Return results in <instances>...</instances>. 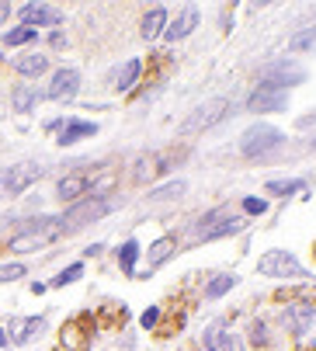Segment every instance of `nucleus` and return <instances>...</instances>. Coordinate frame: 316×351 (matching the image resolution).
<instances>
[{
  "instance_id": "28",
  "label": "nucleus",
  "mask_w": 316,
  "mask_h": 351,
  "mask_svg": "<svg viewBox=\"0 0 316 351\" xmlns=\"http://www.w3.org/2000/svg\"><path fill=\"white\" fill-rule=\"evenodd\" d=\"M309 45H316V28H306V32H299V35L289 38L292 53H302V49H309Z\"/></svg>"
},
{
  "instance_id": "3",
  "label": "nucleus",
  "mask_w": 316,
  "mask_h": 351,
  "mask_svg": "<svg viewBox=\"0 0 316 351\" xmlns=\"http://www.w3.org/2000/svg\"><path fill=\"white\" fill-rule=\"evenodd\" d=\"M240 226H243V219H240V216H233L230 209H216V213H208V216H202V219L195 223L191 240H216V237H230V233H236Z\"/></svg>"
},
{
  "instance_id": "14",
  "label": "nucleus",
  "mask_w": 316,
  "mask_h": 351,
  "mask_svg": "<svg viewBox=\"0 0 316 351\" xmlns=\"http://www.w3.org/2000/svg\"><path fill=\"white\" fill-rule=\"evenodd\" d=\"M195 25H198V8H195V4H188V8H184V11H181V14L164 28V38H167V42H181V38H188V35H191V28H195Z\"/></svg>"
},
{
  "instance_id": "9",
  "label": "nucleus",
  "mask_w": 316,
  "mask_h": 351,
  "mask_svg": "<svg viewBox=\"0 0 316 351\" xmlns=\"http://www.w3.org/2000/svg\"><path fill=\"white\" fill-rule=\"evenodd\" d=\"M45 174V167H38V164H18V167H11L8 174H4V191L8 195H21L28 184H35L38 178Z\"/></svg>"
},
{
  "instance_id": "24",
  "label": "nucleus",
  "mask_w": 316,
  "mask_h": 351,
  "mask_svg": "<svg viewBox=\"0 0 316 351\" xmlns=\"http://www.w3.org/2000/svg\"><path fill=\"white\" fill-rule=\"evenodd\" d=\"M11 101H14V112H32V105L38 101V90H32V87H18Z\"/></svg>"
},
{
  "instance_id": "10",
  "label": "nucleus",
  "mask_w": 316,
  "mask_h": 351,
  "mask_svg": "<svg viewBox=\"0 0 316 351\" xmlns=\"http://www.w3.org/2000/svg\"><path fill=\"white\" fill-rule=\"evenodd\" d=\"M285 105H289V94L268 84H260L250 94V112H285Z\"/></svg>"
},
{
  "instance_id": "5",
  "label": "nucleus",
  "mask_w": 316,
  "mask_h": 351,
  "mask_svg": "<svg viewBox=\"0 0 316 351\" xmlns=\"http://www.w3.org/2000/svg\"><path fill=\"white\" fill-rule=\"evenodd\" d=\"M112 213V202L108 198H101V195H90L87 202H80V206H73L60 223H63V233H73V230H80V226H87V223H94V219H101V216H108Z\"/></svg>"
},
{
  "instance_id": "25",
  "label": "nucleus",
  "mask_w": 316,
  "mask_h": 351,
  "mask_svg": "<svg viewBox=\"0 0 316 351\" xmlns=\"http://www.w3.org/2000/svg\"><path fill=\"white\" fill-rule=\"evenodd\" d=\"M139 70H143V63H139V60H129V63L122 66V73H119V84H115V87H119V90H129V87L136 84Z\"/></svg>"
},
{
  "instance_id": "2",
  "label": "nucleus",
  "mask_w": 316,
  "mask_h": 351,
  "mask_svg": "<svg viewBox=\"0 0 316 351\" xmlns=\"http://www.w3.org/2000/svg\"><path fill=\"white\" fill-rule=\"evenodd\" d=\"M282 143H285V136L275 125H250L243 132V139H240V154L257 160V157H268L271 149H278Z\"/></svg>"
},
{
  "instance_id": "19",
  "label": "nucleus",
  "mask_w": 316,
  "mask_h": 351,
  "mask_svg": "<svg viewBox=\"0 0 316 351\" xmlns=\"http://www.w3.org/2000/svg\"><path fill=\"white\" fill-rule=\"evenodd\" d=\"M94 132H97L94 122H66V125L60 129V143L70 146V143H77V139H84V136H94Z\"/></svg>"
},
{
  "instance_id": "22",
  "label": "nucleus",
  "mask_w": 316,
  "mask_h": 351,
  "mask_svg": "<svg viewBox=\"0 0 316 351\" xmlns=\"http://www.w3.org/2000/svg\"><path fill=\"white\" fill-rule=\"evenodd\" d=\"M136 258H139V243H136V240H125V243L119 247V265H122L125 275L136 271Z\"/></svg>"
},
{
  "instance_id": "29",
  "label": "nucleus",
  "mask_w": 316,
  "mask_h": 351,
  "mask_svg": "<svg viewBox=\"0 0 316 351\" xmlns=\"http://www.w3.org/2000/svg\"><path fill=\"white\" fill-rule=\"evenodd\" d=\"M268 191L271 195H292V191H302V181H268Z\"/></svg>"
},
{
  "instance_id": "7",
  "label": "nucleus",
  "mask_w": 316,
  "mask_h": 351,
  "mask_svg": "<svg viewBox=\"0 0 316 351\" xmlns=\"http://www.w3.org/2000/svg\"><path fill=\"white\" fill-rule=\"evenodd\" d=\"M306 80V70L292 60H278V63H268L265 70H260V84H268V87H292V84H302Z\"/></svg>"
},
{
  "instance_id": "20",
  "label": "nucleus",
  "mask_w": 316,
  "mask_h": 351,
  "mask_svg": "<svg viewBox=\"0 0 316 351\" xmlns=\"http://www.w3.org/2000/svg\"><path fill=\"white\" fill-rule=\"evenodd\" d=\"M14 70L25 73V77H38V73L49 70V60L38 56V53H32V56H18V60H14Z\"/></svg>"
},
{
  "instance_id": "12",
  "label": "nucleus",
  "mask_w": 316,
  "mask_h": 351,
  "mask_svg": "<svg viewBox=\"0 0 316 351\" xmlns=\"http://www.w3.org/2000/svg\"><path fill=\"white\" fill-rule=\"evenodd\" d=\"M94 174L97 171H80V174H66V178H60V184H56V195L63 198H80L84 191H90V184H94Z\"/></svg>"
},
{
  "instance_id": "33",
  "label": "nucleus",
  "mask_w": 316,
  "mask_h": 351,
  "mask_svg": "<svg viewBox=\"0 0 316 351\" xmlns=\"http://www.w3.org/2000/svg\"><path fill=\"white\" fill-rule=\"evenodd\" d=\"M156 320H160V310H156V306H149V310H146V313H143V317H139V324H143V327H146V330H149V327H153V324H156Z\"/></svg>"
},
{
  "instance_id": "36",
  "label": "nucleus",
  "mask_w": 316,
  "mask_h": 351,
  "mask_svg": "<svg viewBox=\"0 0 316 351\" xmlns=\"http://www.w3.org/2000/svg\"><path fill=\"white\" fill-rule=\"evenodd\" d=\"M0 344H8V337H4V330H0Z\"/></svg>"
},
{
  "instance_id": "15",
  "label": "nucleus",
  "mask_w": 316,
  "mask_h": 351,
  "mask_svg": "<svg viewBox=\"0 0 316 351\" xmlns=\"http://www.w3.org/2000/svg\"><path fill=\"white\" fill-rule=\"evenodd\" d=\"M77 90H80V73L77 70H60L56 77H52V84H49V97H56V101L73 97Z\"/></svg>"
},
{
  "instance_id": "32",
  "label": "nucleus",
  "mask_w": 316,
  "mask_h": 351,
  "mask_svg": "<svg viewBox=\"0 0 316 351\" xmlns=\"http://www.w3.org/2000/svg\"><path fill=\"white\" fill-rule=\"evenodd\" d=\"M265 209H268V206L260 202V198H247V202H243V213H250V216H260Z\"/></svg>"
},
{
  "instance_id": "30",
  "label": "nucleus",
  "mask_w": 316,
  "mask_h": 351,
  "mask_svg": "<svg viewBox=\"0 0 316 351\" xmlns=\"http://www.w3.org/2000/svg\"><path fill=\"white\" fill-rule=\"evenodd\" d=\"M84 275V265H70V268H63L60 275H56V282H52V285H70V282H77Z\"/></svg>"
},
{
  "instance_id": "31",
  "label": "nucleus",
  "mask_w": 316,
  "mask_h": 351,
  "mask_svg": "<svg viewBox=\"0 0 316 351\" xmlns=\"http://www.w3.org/2000/svg\"><path fill=\"white\" fill-rule=\"evenodd\" d=\"M21 275H25V265H4V268H0V282H14Z\"/></svg>"
},
{
  "instance_id": "13",
  "label": "nucleus",
  "mask_w": 316,
  "mask_h": 351,
  "mask_svg": "<svg viewBox=\"0 0 316 351\" xmlns=\"http://www.w3.org/2000/svg\"><path fill=\"white\" fill-rule=\"evenodd\" d=\"M174 160V154H146V157H139L136 160V171H132V181H149L153 174H160V171H167V164Z\"/></svg>"
},
{
  "instance_id": "21",
  "label": "nucleus",
  "mask_w": 316,
  "mask_h": 351,
  "mask_svg": "<svg viewBox=\"0 0 316 351\" xmlns=\"http://www.w3.org/2000/svg\"><path fill=\"white\" fill-rule=\"evenodd\" d=\"M174 247H178V243H174L171 237H164V240H156V243H153V247L146 250V258H149V268H156V265H164V261H167V258L174 254Z\"/></svg>"
},
{
  "instance_id": "18",
  "label": "nucleus",
  "mask_w": 316,
  "mask_h": 351,
  "mask_svg": "<svg viewBox=\"0 0 316 351\" xmlns=\"http://www.w3.org/2000/svg\"><path fill=\"white\" fill-rule=\"evenodd\" d=\"M164 25H167V11H164V8H153V11L143 18V25H139V35L149 42V38H156V35H164Z\"/></svg>"
},
{
  "instance_id": "17",
  "label": "nucleus",
  "mask_w": 316,
  "mask_h": 351,
  "mask_svg": "<svg viewBox=\"0 0 316 351\" xmlns=\"http://www.w3.org/2000/svg\"><path fill=\"white\" fill-rule=\"evenodd\" d=\"M42 327H45L42 317H28V320H18V317H14V320H11V341H14V344H25V341H32Z\"/></svg>"
},
{
  "instance_id": "8",
  "label": "nucleus",
  "mask_w": 316,
  "mask_h": 351,
  "mask_svg": "<svg viewBox=\"0 0 316 351\" xmlns=\"http://www.w3.org/2000/svg\"><path fill=\"white\" fill-rule=\"evenodd\" d=\"M285 327H289L299 341L313 337V334H316V306H313V303H295V306H289V310H285Z\"/></svg>"
},
{
  "instance_id": "16",
  "label": "nucleus",
  "mask_w": 316,
  "mask_h": 351,
  "mask_svg": "<svg viewBox=\"0 0 316 351\" xmlns=\"http://www.w3.org/2000/svg\"><path fill=\"white\" fill-rule=\"evenodd\" d=\"M205 351H240V344H236V337L226 330V327H208L205 330Z\"/></svg>"
},
{
  "instance_id": "1",
  "label": "nucleus",
  "mask_w": 316,
  "mask_h": 351,
  "mask_svg": "<svg viewBox=\"0 0 316 351\" xmlns=\"http://www.w3.org/2000/svg\"><path fill=\"white\" fill-rule=\"evenodd\" d=\"M63 233V223L56 219V216H42V219H35V226H28L21 237H11V250L14 254H28V250H38V247H45L49 240H56Z\"/></svg>"
},
{
  "instance_id": "4",
  "label": "nucleus",
  "mask_w": 316,
  "mask_h": 351,
  "mask_svg": "<svg viewBox=\"0 0 316 351\" xmlns=\"http://www.w3.org/2000/svg\"><path fill=\"white\" fill-rule=\"evenodd\" d=\"M226 115H230V101H226V97H212V101L198 105V108L184 119L181 136H191V132H202V129H212V125L223 122Z\"/></svg>"
},
{
  "instance_id": "37",
  "label": "nucleus",
  "mask_w": 316,
  "mask_h": 351,
  "mask_svg": "<svg viewBox=\"0 0 316 351\" xmlns=\"http://www.w3.org/2000/svg\"><path fill=\"white\" fill-rule=\"evenodd\" d=\"M313 254H316V250H313Z\"/></svg>"
},
{
  "instance_id": "23",
  "label": "nucleus",
  "mask_w": 316,
  "mask_h": 351,
  "mask_svg": "<svg viewBox=\"0 0 316 351\" xmlns=\"http://www.w3.org/2000/svg\"><path fill=\"white\" fill-rule=\"evenodd\" d=\"M233 285H236V275H216L212 282H208L205 295H208V299H219V295H223V292H230Z\"/></svg>"
},
{
  "instance_id": "27",
  "label": "nucleus",
  "mask_w": 316,
  "mask_h": 351,
  "mask_svg": "<svg viewBox=\"0 0 316 351\" xmlns=\"http://www.w3.org/2000/svg\"><path fill=\"white\" fill-rule=\"evenodd\" d=\"M35 38V28H8L4 32V45H28Z\"/></svg>"
},
{
  "instance_id": "26",
  "label": "nucleus",
  "mask_w": 316,
  "mask_h": 351,
  "mask_svg": "<svg viewBox=\"0 0 316 351\" xmlns=\"http://www.w3.org/2000/svg\"><path fill=\"white\" fill-rule=\"evenodd\" d=\"M184 181H171V184H164V188H153L149 191V198H156V202H164V198H178V195H184Z\"/></svg>"
},
{
  "instance_id": "11",
  "label": "nucleus",
  "mask_w": 316,
  "mask_h": 351,
  "mask_svg": "<svg viewBox=\"0 0 316 351\" xmlns=\"http://www.w3.org/2000/svg\"><path fill=\"white\" fill-rule=\"evenodd\" d=\"M21 21H25V28H35V25L52 28V25L63 21V11L49 8V4H28V8H21Z\"/></svg>"
},
{
  "instance_id": "34",
  "label": "nucleus",
  "mask_w": 316,
  "mask_h": 351,
  "mask_svg": "<svg viewBox=\"0 0 316 351\" xmlns=\"http://www.w3.org/2000/svg\"><path fill=\"white\" fill-rule=\"evenodd\" d=\"M254 341L257 344H268V327L265 324H254Z\"/></svg>"
},
{
  "instance_id": "6",
  "label": "nucleus",
  "mask_w": 316,
  "mask_h": 351,
  "mask_svg": "<svg viewBox=\"0 0 316 351\" xmlns=\"http://www.w3.org/2000/svg\"><path fill=\"white\" fill-rule=\"evenodd\" d=\"M257 271L268 275V278H302L306 275V268L289 254V250H268V254L257 261Z\"/></svg>"
},
{
  "instance_id": "35",
  "label": "nucleus",
  "mask_w": 316,
  "mask_h": 351,
  "mask_svg": "<svg viewBox=\"0 0 316 351\" xmlns=\"http://www.w3.org/2000/svg\"><path fill=\"white\" fill-rule=\"evenodd\" d=\"M11 18V4H0V25H4Z\"/></svg>"
}]
</instances>
